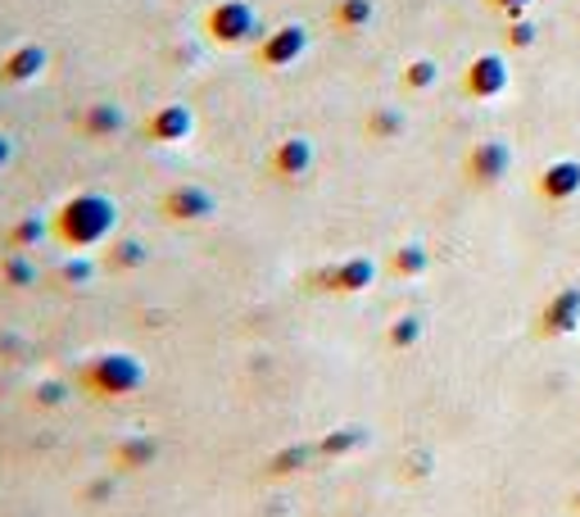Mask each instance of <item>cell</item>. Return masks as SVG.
I'll return each instance as SVG.
<instances>
[{"label":"cell","instance_id":"1","mask_svg":"<svg viewBox=\"0 0 580 517\" xmlns=\"http://www.w3.org/2000/svg\"><path fill=\"white\" fill-rule=\"evenodd\" d=\"M73 214H77V227H64L73 241H91V237H101V231L114 223V209L105 205V200H77V205H69Z\"/></svg>","mask_w":580,"mask_h":517},{"label":"cell","instance_id":"2","mask_svg":"<svg viewBox=\"0 0 580 517\" xmlns=\"http://www.w3.org/2000/svg\"><path fill=\"white\" fill-rule=\"evenodd\" d=\"M214 28H222V37H240V32L250 28V14L236 10V6H222V10L214 14Z\"/></svg>","mask_w":580,"mask_h":517},{"label":"cell","instance_id":"3","mask_svg":"<svg viewBox=\"0 0 580 517\" xmlns=\"http://www.w3.org/2000/svg\"><path fill=\"white\" fill-rule=\"evenodd\" d=\"M0 159H6V141H0Z\"/></svg>","mask_w":580,"mask_h":517}]
</instances>
